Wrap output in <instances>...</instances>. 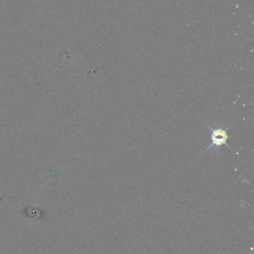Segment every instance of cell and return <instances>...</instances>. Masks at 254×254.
Here are the masks:
<instances>
[{
	"mask_svg": "<svg viewBox=\"0 0 254 254\" xmlns=\"http://www.w3.org/2000/svg\"><path fill=\"white\" fill-rule=\"evenodd\" d=\"M206 126L208 127V129L210 130V140L211 143L209 144V146L205 149L204 153L206 151H209L211 149L216 150V152H219V148L221 146H226L230 149V146L228 145L227 141L229 138V134L228 131L231 127V125L225 124V123H217V122H213L212 125L208 124L207 122L205 123Z\"/></svg>",
	"mask_w": 254,
	"mask_h": 254,
	"instance_id": "obj_1",
	"label": "cell"
}]
</instances>
